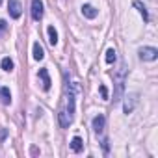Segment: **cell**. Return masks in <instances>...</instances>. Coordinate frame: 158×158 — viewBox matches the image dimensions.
<instances>
[{
	"label": "cell",
	"instance_id": "cell-1",
	"mask_svg": "<svg viewBox=\"0 0 158 158\" xmlns=\"http://www.w3.org/2000/svg\"><path fill=\"white\" fill-rule=\"evenodd\" d=\"M158 58V50L154 47H143L139 48V60L143 61H154Z\"/></svg>",
	"mask_w": 158,
	"mask_h": 158
},
{
	"label": "cell",
	"instance_id": "cell-2",
	"mask_svg": "<svg viewBox=\"0 0 158 158\" xmlns=\"http://www.w3.org/2000/svg\"><path fill=\"white\" fill-rule=\"evenodd\" d=\"M125 73H127V67H125V63L121 65V69H119V73H117V91H115V95H114V102H117L119 101V97H121V91H123V80H125Z\"/></svg>",
	"mask_w": 158,
	"mask_h": 158
},
{
	"label": "cell",
	"instance_id": "cell-3",
	"mask_svg": "<svg viewBox=\"0 0 158 158\" xmlns=\"http://www.w3.org/2000/svg\"><path fill=\"white\" fill-rule=\"evenodd\" d=\"M8 11H10V15L13 19H19L23 15V6H21L19 0H10L8 2Z\"/></svg>",
	"mask_w": 158,
	"mask_h": 158
},
{
	"label": "cell",
	"instance_id": "cell-4",
	"mask_svg": "<svg viewBox=\"0 0 158 158\" xmlns=\"http://www.w3.org/2000/svg\"><path fill=\"white\" fill-rule=\"evenodd\" d=\"M43 2L41 0H32V19L34 21H41L43 19Z\"/></svg>",
	"mask_w": 158,
	"mask_h": 158
},
{
	"label": "cell",
	"instance_id": "cell-5",
	"mask_svg": "<svg viewBox=\"0 0 158 158\" xmlns=\"http://www.w3.org/2000/svg\"><path fill=\"white\" fill-rule=\"evenodd\" d=\"M58 121H60V127L67 128V127L73 123V115H71L67 110H60V112H58Z\"/></svg>",
	"mask_w": 158,
	"mask_h": 158
},
{
	"label": "cell",
	"instance_id": "cell-6",
	"mask_svg": "<svg viewBox=\"0 0 158 158\" xmlns=\"http://www.w3.org/2000/svg\"><path fill=\"white\" fill-rule=\"evenodd\" d=\"M136 102H138V93H130V95H127V101H125V114H130V112L134 110Z\"/></svg>",
	"mask_w": 158,
	"mask_h": 158
},
{
	"label": "cell",
	"instance_id": "cell-7",
	"mask_svg": "<svg viewBox=\"0 0 158 158\" xmlns=\"http://www.w3.org/2000/svg\"><path fill=\"white\" fill-rule=\"evenodd\" d=\"M104 123H106V119H104V115H95L93 117V130L97 132V134H102V130H104Z\"/></svg>",
	"mask_w": 158,
	"mask_h": 158
},
{
	"label": "cell",
	"instance_id": "cell-8",
	"mask_svg": "<svg viewBox=\"0 0 158 158\" xmlns=\"http://www.w3.org/2000/svg\"><path fill=\"white\" fill-rule=\"evenodd\" d=\"M39 78H41V82H43V89L48 91L50 89V76H48V71L47 69H39Z\"/></svg>",
	"mask_w": 158,
	"mask_h": 158
},
{
	"label": "cell",
	"instance_id": "cell-9",
	"mask_svg": "<svg viewBox=\"0 0 158 158\" xmlns=\"http://www.w3.org/2000/svg\"><path fill=\"white\" fill-rule=\"evenodd\" d=\"M82 13H84V17H88V19H95V17L99 15V11H97L91 4H84V6H82Z\"/></svg>",
	"mask_w": 158,
	"mask_h": 158
},
{
	"label": "cell",
	"instance_id": "cell-10",
	"mask_svg": "<svg viewBox=\"0 0 158 158\" xmlns=\"http://www.w3.org/2000/svg\"><path fill=\"white\" fill-rule=\"evenodd\" d=\"M71 149H73L74 152H80V151L84 149V141H82V138L74 136V138H73V141H71Z\"/></svg>",
	"mask_w": 158,
	"mask_h": 158
},
{
	"label": "cell",
	"instance_id": "cell-11",
	"mask_svg": "<svg viewBox=\"0 0 158 158\" xmlns=\"http://www.w3.org/2000/svg\"><path fill=\"white\" fill-rule=\"evenodd\" d=\"M47 34H48V43L54 47V45H58V32H56V28L54 26H48L47 28Z\"/></svg>",
	"mask_w": 158,
	"mask_h": 158
},
{
	"label": "cell",
	"instance_id": "cell-12",
	"mask_svg": "<svg viewBox=\"0 0 158 158\" xmlns=\"http://www.w3.org/2000/svg\"><path fill=\"white\" fill-rule=\"evenodd\" d=\"M45 58V52H43V47L39 43H34V60H43Z\"/></svg>",
	"mask_w": 158,
	"mask_h": 158
},
{
	"label": "cell",
	"instance_id": "cell-13",
	"mask_svg": "<svg viewBox=\"0 0 158 158\" xmlns=\"http://www.w3.org/2000/svg\"><path fill=\"white\" fill-rule=\"evenodd\" d=\"M0 99H2L4 104H10L11 102V93H10L8 88H0Z\"/></svg>",
	"mask_w": 158,
	"mask_h": 158
},
{
	"label": "cell",
	"instance_id": "cell-14",
	"mask_svg": "<svg viewBox=\"0 0 158 158\" xmlns=\"http://www.w3.org/2000/svg\"><path fill=\"white\" fill-rule=\"evenodd\" d=\"M134 8H138L139 10V13H141V17H143V21L147 23L149 21V13H147V8L141 4V2H138V0H136V2H134Z\"/></svg>",
	"mask_w": 158,
	"mask_h": 158
},
{
	"label": "cell",
	"instance_id": "cell-15",
	"mask_svg": "<svg viewBox=\"0 0 158 158\" xmlns=\"http://www.w3.org/2000/svg\"><path fill=\"white\" fill-rule=\"evenodd\" d=\"M0 65H2V69L4 71H13V60L11 58H2V61H0Z\"/></svg>",
	"mask_w": 158,
	"mask_h": 158
},
{
	"label": "cell",
	"instance_id": "cell-16",
	"mask_svg": "<svg viewBox=\"0 0 158 158\" xmlns=\"http://www.w3.org/2000/svg\"><path fill=\"white\" fill-rule=\"evenodd\" d=\"M114 61H115V50L108 48L106 50V63H114Z\"/></svg>",
	"mask_w": 158,
	"mask_h": 158
},
{
	"label": "cell",
	"instance_id": "cell-17",
	"mask_svg": "<svg viewBox=\"0 0 158 158\" xmlns=\"http://www.w3.org/2000/svg\"><path fill=\"white\" fill-rule=\"evenodd\" d=\"M99 89H101V95H102V99H108V89H106V86H101Z\"/></svg>",
	"mask_w": 158,
	"mask_h": 158
},
{
	"label": "cell",
	"instance_id": "cell-18",
	"mask_svg": "<svg viewBox=\"0 0 158 158\" xmlns=\"http://www.w3.org/2000/svg\"><path fill=\"white\" fill-rule=\"evenodd\" d=\"M8 28V24H6V21H0V32H4Z\"/></svg>",
	"mask_w": 158,
	"mask_h": 158
},
{
	"label": "cell",
	"instance_id": "cell-19",
	"mask_svg": "<svg viewBox=\"0 0 158 158\" xmlns=\"http://www.w3.org/2000/svg\"><path fill=\"white\" fill-rule=\"evenodd\" d=\"M0 4H2V0H0Z\"/></svg>",
	"mask_w": 158,
	"mask_h": 158
}]
</instances>
